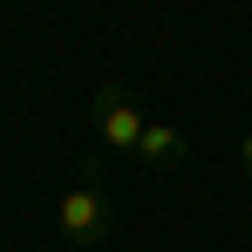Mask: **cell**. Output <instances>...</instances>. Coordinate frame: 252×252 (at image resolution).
Listing matches in <instances>:
<instances>
[{
	"label": "cell",
	"mask_w": 252,
	"mask_h": 252,
	"mask_svg": "<svg viewBox=\"0 0 252 252\" xmlns=\"http://www.w3.org/2000/svg\"><path fill=\"white\" fill-rule=\"evenodd\" d=\"M109 232H116V198H109V184L75 177V184L55 198V239L75 246V252H89V246H102Z\"/></svg>",
	"instance_id": "1"
},
{
	"label": "cell",
	"mask_w": 252,
	"mask_h": 252,
	"mask_svg": "<svg viewBox=\"0 0 252 252\" xmlns=\"http://www.w3.org/2000/svg\"><path fill=\"white\" fill-rule=\"evenodd\" d=\"M89 129H95V143H109L116 157H136L150 116H143V102H136L129 82H102L95 95H89Z\"/></svg>",
	"instance_id": "2"
},
{
	"label": "cell",
	"mask_w": 252,
	"mask_h": 252,
	"mask_svg": "<svg viewBox=\"0 0 252 252\" xmlns=\"http://www.w3.org/2000/svg\"><path fill=\"white\" fill-rule=\"evenodd\" d=\"M136 164L143 170H184L191 164V136H184L177 123H150L143 143H136Z\"/></svg>",
	"instance_id": "3"
},
{
	"label": "cell",
	"mask_w": 252,
	"mask_h": 252,
	"mask_svg": "<svg viewBox=\"0 0 252 252\" xmlns=\"http://www.w3.org/2000/svg\"><path fill=\"white\" fill-rule=\"evenodd\" d=\"M246 164H252V129H246Z\"/></svg>",
	"instance_id": "4"
}]
</instances>
